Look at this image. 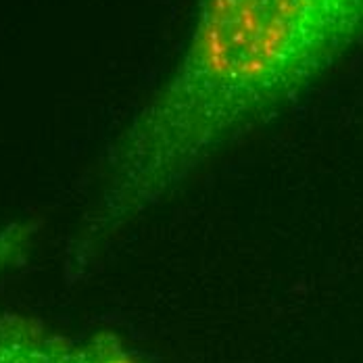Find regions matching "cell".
Masks as SVG:
<instances>
[{
	"label": "cell",
	"instance_id": "cell-2",
	"mask_svg": "<svg viewBox=\"0 0 363 363\" xmlns=\"http://www.w3.org/2000/svg\"><path fill=\"white\" fill-rule=\"evenodd\" d=\"M0 363H143L109 330L65 334L36 315L0 313Z\"/></svg>",
	"mask_w": 363,
	"mask_h": 363
},
{
	"label": "cell",
	"instance_id": "cell-3",
	"mask_svg": "<svg viewBox=\"0 0 363 363\" xmlns=\"http://www.w3.org/2000/svg\"><path fill=\"white\" fill-rule=\"evenodd\" d=\"M36 236L38 223L32 219H15L0 225V276L28 257Z\"/></svg>",
	"mask_w": 363,
	"mask_h": 363
},
{
	"label": "cell",
	"instance_id": "cell-1",
	"mask_svg": "<svg viewBox=\"0 0 363 363\" xmlns=\"http://www.w3.org/2000/svg\"><path fill=\"white\" fill-rule=\"evenodd\" d=\"M362 46L363 0H199L172 69L107 148L73 267Z\"/></svg>",
	"mask_w": 363,
	"mask_h": 363
}]
</instances>
